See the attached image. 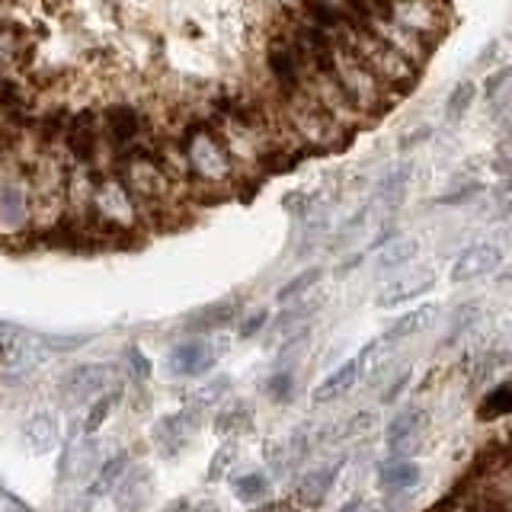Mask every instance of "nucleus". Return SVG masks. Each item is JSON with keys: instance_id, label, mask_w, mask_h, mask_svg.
<instances>
[{"instance_id": "obj_1", "label": "nucleus", "mask_w": 512, "mask_h": 512, "mask_svg": "<svg viewBox=\"0 0 512 512\" xmlns=\"http://www.w3.org/2000/svg\"><path fill=\"white\" fill-rule=\"evenodd\" d=\"M279 106L298 144H311V148H343V141H349L352 135V128L336 122L330 112L314 100V93L308 87H301L298 93L279 96Z\"/></svg>"}, {"instance_id": "obj_2", "label": "nucleus", "mask_w": 512, "mask_h": 512, "mask_svg": "<svg viewBox=\"0 0 512 512\" xmlns=\"http://www.w3.org/2000/svg\"><path fill=\"white\" fill-rule=\"evenodd\" d=\"M333 74L340 80V87L346 90L349 103L356 106L362 116H378L391 103H394V87H388L384 80L368 68V64L352 55L349 48L336 45V61H333Z\"/></svg>"}, {"instance_id": "obj_3", "label": "nucleus", "mask_w": 512, "mask_h": 512, "mask_svg": "<svg viewBox=\"0 0 512 512\" xmlns=\"http://www.w3.org/2000/svg\"><path fill=\"white\" fill-rule=\"evenodd\" d=\"M186 157H189V170L192 180H199L205 186H224L234 180V157L228 151V141H224L221 128H196L189 132V138L183 141Z\"/></svg>"}, {"instance_id": "obj_4", "label": "nucleus", "mask_w": 512, "mask_h": 512, "mask_svg": "<svg viewBox=\"0 0 512 512\" xmlns=\"http://www.w3.org/2000/svg\"><path fill=\"white\" fill-rule=\"evenodd\" d=\"M93 228L103 234H122L128 228H135L141 218V202L135 199V192L128 189L122 180L109 176V180L96 183L93 189V202H90V215Z\"/></svg>"}, {"instance_id": "obj_5", "label": "nucleus", "mask_w": 512, "mask_h": 512, "mask_svg": "<svg viewBox=\"0 0 512 512\" xmlns=\"http://www.w3.org/2000/svg\"><path fill=\"white\" fill-rule=\"evenodd\" d=\"M346 48L352 55H359L368 68H372L384 84L388 87H407L410 80L416 77V64L404 55V52H397L394 45H388L384 39H378L375 32H368V29H356L352 32V39L346 42Z\"/></svg>"}, {"instance_id": "obj_6", "label": "nucleus", "mask_w": 512, "mask_h": 512, "mask_svg": "<svg viewBox=\"0 0 512 512\" xmlns=\"http://www.w3.org/2000/svg\"><path fill=\"white\" fill-rule=\"evenodd\" d=\"M122 183L135 192V199L141 202V212L144 208L164 205L176 186L167 176L164 164H160V157L144 154V151H132L122 160Z\"/></svg>"}, {"instance_id": "obj_7", "label": "nucleus", "mask_w": 512, "mask_h": 512, "mask_svg": "<svg viewBox=\"0 0 512 512\" xmlns=\"http://www.w3.org/2000/svg\"><path fill=\"white\" fill-rule=\"evenodd\" d=\"M266 64H269V77L276 84L279 96L298 93L308 80V64H304L295 39L282 32V36H272L269 48H266Z\"/></svg>"}, {"instance_id": "obj_8", "label": "nucleus", "mask_w": 512, "mask_h": 512, "mask_svg": "<svg viewBox=\"0 0 512 512\" xmlns=\"http://www.w3.org/2000/svg\"><path fill=\"white\" fill-rule=\"evenodd\" d=\"M32 186L16 173L0 176V231L16 237L29 228L32 221Z\"/></svg>"}, {"instance_id": "obj_9", "label": "nucleus", "mask_w": 512, "mask_h": 512, "mask_svg": "<svg viewBox=\"0 0 512 512\" xmlns=\"http://www.w3.org/2000/svg\"><path fill=\"white\" fill-rule=\"evenodd\" d=\"M388 10L397 23H404L413 32H420L423 39L439 36L442 23H445L439 0H388Z\"/></svg>"}, {"instance_id": "obj_10", "label": "nucleus", "mask_w": 512, "mask_h": 512, "mask_svg": "<svg viewBox=\"0 0 512 512\" xmlns=\"http://www.w3.org/2000/svg\"><path fill=\"white\" fill-rule=\"evenodd\" d=\"M503 263V247L493 244V240H480V244H471L468 250H461V256L452 266V282H474L484 279L490 272H496Z\"/></svg>"}, {"instance_id": "obj_11", "label": "nucleus", "mask_w": 512, "mask_h": 512, "mask_svg": "<svg viewBox=\"0 0 512 512\" xmlns=\"http://www.w3.org/2000/svg\"><path fill=\"white\" fill-rule=\"evenodd\" d=\"M116 381V372H112V365H103V362H84L71 368L68 375H64L61 388L71 400H87V397H96L103 394L109 384Z\"/></svg>"}, {"instance_id": "obj_12", "label": "nucleus", "mask_w": 512, "mask_h": 512, "mask_svg": "<svg viewBox=\"0 0 512 512\" xmlns=\"http://www.w3.org/2000/svg\"><path fill=\"white\" fill-rule=\"evenodd\" d=\"M196 426H199L196 407L164 416V420H160V423L154 426V442H157V448H160V455H167V458L180 455L183 448H186V442H189V436L196 432Z\"/></svg>"}, {"instance_id": "obj_13", "label": "nucleus", "mask_w": 512, "mask_h": 512, "mask_svg": "<svg viewBox=\"0 0 512 512\" xmlns=\"http://www.w3.org/2000/svg\"><path fill=\"white\" fill-rule=\"evenodd\" d=\"M42 362V346L29 336H20L10 346L0 349V378L4 381H23L32 375Z\"/></svg>"}, {"instance_id": "obj_14", "label": "nucleus", "mask_w": 512, "mask_h": 512, "mask_svg": "<svg viewBox=\"0 0 512 512\" xmlns=\"http://www.w3.org/2000/svg\"><path fill=\"white\" fill-rule=\"evenodd\" d=\"M432 285H436V276H432L429 269L404 272V276L391 279V282L378 292V308H397V304H404V301H413V298L426 295Z\"/></svg>"}, {"instance_id": "obj_15", "label": "nucleus", "mask_w": 512, "mask_h": 512, "mask_svg": "<svg viewBox=\"0 0 512 512\" xmlns=\"http://www.w3.org/2000/svg\"><path fill=\"white\" fill-rule=\"evenodd\" d=\"M215 346L208 340H186L170 352V372L173 375H202L215 365Z\"/></svg>"}, {"instance_id": "obj_16", "label": "nucleus", "mask_w": 512, "mask_h": 512, "mask_svg": "<svg viewBox=\"0 0 512 512\" xmlns=\"http://www.w3.org/2000/svg\"><path fill=\"white\" fill-rule=\"evenodd\" d=\"M362 378V359L356 356V359H349V362H343L336 372H330L324 381L317 384L314 388V404H333V400H340L343 394H349L352 388H356V381Z\"/></svg>"}, {"instance_id": "obj_17", "label": "nucleus", "mask_w": 512, "mask_h": 512, "mask_svg": "<svg viewBox=\"0 0 512 512\" xmlns=\"http://www.w3.org/2000/svg\"><path fill=\"white\" fill-rule=\"evenodd\" d=\"M93 471H100V448H96L93 439H84L71 445L68 452L61 458V468H58V480H84L90 477Z\"/></svg>"}, {"instance_id": "obj_18", "label": "nucleus", "mask_w": 512, "mask_h": 512, "mask_svg": "<svg viewBox=\"0 0 512 512\" xmlns=\"http://www.w3.org/2000/svg\"><path fill=\"white\" fill-rule=\"evenodd\" d=\"M103 128H106V138H109L112 148H116V151H128L138 141V135H141V119H138L135 109L116 106V109L106 112Z\"/></svg>"}, {"instance_id": "obj_19", "label": "nucleus", "mask_w": 512, "mask_h": 512, "mask_svg": "<svg viewBox=\"0 0 512 512\" xmlns=\"http://www.w3.org/2000/svg\"><path fill=\"white\" fill-rule=\"evenodd\" d=\"M423 432V413L420 410H400L388 423V448L394 455H410L420 445Z\"/></svg>"}, {"instance_id": "obj_20", "label": "nucleus", "mask_w": 512, "mask_h": 512, "mask_svg": "<svg viewBox=\"0 0 512 512\" xmlns=\"http://www.w3.org/2000/svg\"><path fill=\"white\" fill-rule=\"evenodd\" d=\"M439 320V308L436 304H420V308H413L407 314H400L394 324L384 333V340L388 343H400V340H410L416 333H426L432 324Z\"/></svg>"}, {"instance_id": "obj_21", "label": "nucleus", "mask_w": 512, "mask_h": 512, "mask_svg": "<svg viewBox=\"0 0 512 512\" xmlns=\"http://www.w3.org/2000/svg\"><path fill=\"white\" fill-rule=\"evenodd\" d=\"M23 442H26L29 452H36V455L52 452V448L61 442L58 420H55L52 413H39V416H32V420L23 426Z\"/></svg>"}, {"instance_id": "obj_22", "label": "nucleus", "mask_w": 512, "mask_h": 512, "mask_svg": "<svg viewBox=\"0 0 512 512\" xmlns=\"http://www.w3.org/2000/svg\"><path fill=\"white\" fill-rule=\"evenodd\" d=\"M64 144L77 160H90L96 151H100V132H96V122L90 116H77L68 132H64Z\"/></svg>"}, {"instance_id": "obj_23", "label": "nucleus", "mask_w": 512, "mask_h": 512, "mask_svg": "<svg viewBox=\"0 0 512 512\" xmlns=\"http://www.w3.org/2000/svg\"><path fill=\"white\" fill-rule=\"evenodd\" d=\"M340 468H343V461H333V464H327V468H314V471L304 474V477H301V484H298L301 503L314 506V503L324 500V496L330 493V487H333L336 474H340Z\"/></svg>"}, {"instance_id": "obj_24", "label": "nucleus", "mask_w": 512, "mask_h": 512, "mask_svg": "<svg viewBox=\"0 0 512 512\" xmlns=\"http://www.w3.org/2000/svg\"><path fill=\"white\" fill-rule=\"evenodd\" d=\"M240 311V304L237 301H218V304H208V308L196 311L189 317V327L192 330H221V327H228L231 320L237 317Z\"/></svg>"}, {"instance_id": "obj_25", "label": "nucleus", "mask_w": 512, "mask_h": 512, "mask_svg": "<svg viewBox=\"0 0 512 512\" xmlns=\"http://www.w3.org/2000/svg\"><path fill=\"white\" fill-rule=\"evenodd\" d=\"M416 250H420V244H416L413 237H391L378 253V269L381 272H397L400 266H407L413 260Z\"/></svg>"}, {"instance_id": "obj_26", "label": "nucleus", "mask_w": 512, "mask_h": 512, "mask_svg": "<svg viewBox=\"0 0 512 512\" xmlns=\"http://www.w3.org/2000/svg\"><path fill=\"white\" fill-rule=\"evenodd\" d=\"M128 458L125 452L119 455H112L109 461L100 464V471H96L93 477V487H90V496H103V493H116V487L122 484V474L128 471Z\"/></svg>"}, {"instance_id": "obj_27", "label": "nucleus", "mask_w": 512, "mask_h": 512, "mask_svg": "<svg viewBox=\"0 0 512 512\" xmlns=\"http://www.w3.org/2000/svg\"><path fill=\"white\" fill-rule=\"evenodd\" d=\"M420 480V468L413 461H388L381 468V487H388L391 493L410 490Z\"/></svg>"}, {"instance_id": "obj_28", "label": "nucleus", "mask_w": 512, "mask_h": 512, "mask_svg": "<svg viewBox=\"0 0 512 512\" xmlns=\"http://www.w3.org/2000/svg\"><path fill=\"white\" fill-rule=\"evenodd\" d=\"M407 186H410V167H397V170H391L381 180L378 199L388 205V208H397L400 202H404V196H407Z\"/></svg>"}, {"instance_id": "obj_29", "label": "nucleus", "mask_w": 512, "mask_h": 512, "mask_svg": "<svg viewBox=\"0 0 512 512\" xmlns=\"http://www.w3.org/2000/svg\"><path fill=\"white\" fill-rule=\"evenodd\" d=\"M474 96H477V90H474L471 80H461V84H455V90L448 93V100H445V119L448 122H461L471 112Z\"/></svg>"}, {"instance_id": "obj_30", "label": "nucleus", "mask_w": 512, "mask_h": 512, "mask_svg": "<svg viewBox=\"0 0 512 512\" xmlns=\"http://www.w3.org/2000/svg\"><path fill=\"white\" fill-rule=\"evenodd\" d=\"M320 276H324V272H320L317 266L314 269H304V272H298V276H292V279H288L282 288H279V301L282 304H292V301H298L301 295H308L311 292V288L320 282Z\"/></svg>"}, {"instance_id": "obj_31", "label": "nucleus", "mask_w": 512, "mask_h": 512, "mask_svg": "<svg viewBox=\"0 0 512 512\" xmlns=\"http://www.w3.org/2000/svg\"><path fill=\"white\" fill-rule=\"evenodd\" d=\"M490 119L503 135L512 132V80L490 96Z\"/></svg>"}, {"instance_id": "obj_32", "label": "nucleus", "mask_w": 512, "mask_h": 512, "mask_svg": "<svg viewBox=\"0 0 512 512\" xmlns=\"http://www.w3.org/2000/svg\"><path fill=\"white\" fill-rule=\"evenodd\" d=\"M512 413V381L500 384L496 391H490L484 397V404H480V420H496V416H506Z\"/></svg>"}, {"instance_id": "obj_33", "label": "nucleus", "mask_w": 512, "mask_h": 512, "mask_svg": "<svg viewBox=\"0 0 512 512\" xmlns=\"http://www.w3.org/2000/svg\"><path fill=\"white\" fill-rule=\"evenodd\" d=\"M484 189H487L484 180H474V176L468 180V176H461V180H455L452 186H445V192L439 196V202H442V205H461V202L477 199Z\"/></svg>"}, {"instance_id": "obj_34", "label": "nucleus", "mask_w": 512, "mask_h": 512, "mask_svg": "<svg viewBox=\"0 0 512 512\" xmlns=\"http://www.w3.org/2000/svg\"><path fill=\"white\" fill-rule=\"evenodd\" d=\"M215 429L221 436H240L244 429H250V410L244 404H237L231 410H221L218 420H215Z\"/></svg>"}, {"instance_id": "obj_35", "label": "nucleus", "mask_w": 512, "mask_h": 512, "mask_svg": "<svg viewBox=\"0 0 512 512\" xmlns=\"http://www.w3.org/2000/svg\"><path fill=\"white\" fill-rule=\"evenodd\" d=\"M266 490H269L266 474H244V477H237V480H234V496H237V500H244V503L263 500Z\"/></svg>"}, {"instance_id": "obj_36", "label": "nucleus", "mask_w": 512, "mask_h": 512, "mask_svg": "<svg viewBox=\"0 0 512 512\" xmlns=\"http://www.w3.org/2000/svg\"><path fill=\"white\" fill-rule=\"evenodd\" d=\"M228 388H231V381L228 378H215V381H208V384H202V388L192 394L189 400H192V407H212V404H218V400L228 394Z\"/></svg>"}, {"instance_id": "obj_37", "label": "nucleus", "mask_w": 512, "mask_h": 512, "mask_svg": "<svg viewBox=\"0 0 512 512\" xmlns=\"http://www.w3.org/2000/svg\"><path fill=\"white\" fill-rule=\"evenodd\" d=\"M116 400H119V394L112 391V394H106V397H100L96 404L90 407V413H87V420H84V432L90 436V432H96L103 423H106V416L112 413V407H116Z\"/></svg>"}, {"instance_id": "obj_38", "label": "nucleus", "mask_w": 512, "mask_h": 512, "mask_svg": "<svg viewBox=\"0 0 512 512\" xmlns=\"http://www.w3.org/2000/svg\"><path fill=\"white\" fill-rule=\"evenodd\" d=\"M266 394L272 400H285L288 394H292V372H279V375H272L269 384H266Z\"/></svg>"}, {"instance_id": "obj_39", "label": "nucleus", "mask_w": 512, "mask_h": 512, "mask_svg": "<svg viewBox=\"0 0 512 512\" xmlns=\"http://www.w3.org/2000/svg\"><path fill=\"white\" fill-rule=\"evenodd\" d=\"M493 170L503 176V180H512V141H506L493 157Z\"/></svg>"}, {"instance_id": "obj_40", "label": "nucleus", "mask_w": 512, "mask_h": 512, "mask_svg": "<svg viewBox=\"0 0 512 512\" xmlns=\"http://www.w3.org/2000/svg\"><path fill=\"white\" fill-rule=\"evenodd\" d=\"M128 368H132V375L138 378V381H144V378H148L151 375V362L148 359H144V352L141 349H128Z\"/></svg>"}, {"instance_id": "obj_41", "label": "nucleus", "mask_w": 512, "mask_h": 512, "mask_svg": "<svg viewBox=\"0 0 512 512\" xmlns=\"http://www.w3.org/2000/svg\"><path fill=\"white\" fill-rule=\"evenodd\" d=\"M0 512H32V506L23 503L20 496H13V493L4 487V480H0Z\"/></svg>"}, {"instance_id": "obj_42", "label": "nucleus", "mask_w": 512, "mask_h": 512, "mask_svg": "<svg viewBox=\"0 0 512 512\" xmlns=\"http://www.w3.org/2000/svg\"><path fill=\"white\" fill-rule=\"evenodd\" d=\"M407 381H410V372H407V368H404V372H397L394 381H388V388L381 391V400H384V404H394V400L400 397V391L407 388Z\"/></svg>"}, {"instance_id": "obj_43", "label": "nucleus", "mask_w": 512, "mask_h": 512, "mask_svg": "<svg viewBox=\"0 0 512 512\" xmlns=\"http://www.w3.org/2000/svg\"><path fill=\"white\" fill-rule=\"evenodd\" d=\"M375 426V413H356V416H352V420L346 423V436H362V432H368V429H372Z\"/></svg>"}, {"instance_id": "obj_44", "label": "nucleus", "mask_w": 512, "mask_h": 512, "mask_svg": "<svg viewBox=\"0 0 512 512\" xmlns=\"http://www.w3.org/2000/svg\"><path fill=\"white\" fill-rule=\"evenodd\" d=\"M231 458H234V448H221V452L215 455V461H212V468H208V477H212V480H221L224 471L231 468Z\"/></svg>"}, {"instance_id": "obj_45", "label": "nucleus", "mask_w": 512, "mask_h": 512, "mask_svg": "<svg viewBox=\"0 0 512 512\" xmlns=\"http://www.w3.org/2000/svg\"><path fill=\"white\" fill-rule=\"evenodd\" d=\"M266 311H256L253 317H247L244 320V327H240V336H253V333H260L263 327H266Z\"/></svg>"}, {"instance_id": "obj_46", "label": "nucleus", "mask_w": 512, "mask_h": 512, "mask_svg": "<svg viewBox=\"0 0 512 512\" xmlns=\"http://www.w3.org/2000/svg\"><path fill=\"white\" fill-rule=\"evenodd\" d=\"M439 512H493V509L480 506V503H468V500H452V503H445Z\"/></svg>"}, {"instance_id": "obj_47", "label": "nucleus", "mask_w": 512, "mask_h": 512, "mask_svg": "<svg viewBox=\"0 0 512 512\" xmlns=\"http://www.w3.org/2000/svg\"><path fill=\"white\" fill-rule=\"evenodd\" d=\"M509 80H512V68H503L500 74H490V77H487V96H493L500 87H506Z\"/></svg>"}, {"instance_id": "obj_48", "label": "nucleus", "mask_w": 512, "mask_h": 512, "mask_svg": "<svg viewBox=\"0 0 512 512\" xmlns=\"http://www.w3.org/2000/svg\"><path fill=\"white\" fill-rule=\"evenodd\" d=\"M250 512H295V503L292 500H279V503H266V506H256Z\"/></svg>"}, {"instance_id": "obj_49", "label": "nucleus", "mask_w": 512, "mask_h": 512, "mask_svg": "<svg viewBox=\"0 0 512 512\" xmlns=\"http://www.w3.org/2000/svg\"><path fill=\"white\" fill-rule=\"evenodd\" d=\"M189 512H221V506L212 503V500H205V503H199V506H192Z\"/></svg>"}, {"instance_id": "obj_50", "label": "nucleus", "mask_w": 512, "mask_h": 512, "mask_svg": "<svg viewBox=\"0 0 512 512\" xmlns=\"http://www.w3.org/2000/svg\"><path fill=\"white\" fill-rule=\"evenodd\" d=\"M336 512H362V500H349L346 506H340Z\"/></svg>"}, {"instance_id": "obj_51", "label": "nucleus", "mask_w": 512, "mask_h": 512, "mask_svg": "<svg viewBox=\"0 0 512 512\" xmlns=\"http://www.w3.org/2000/svg\"><path fill=\"white\" fill-rule=\"evenodd\" d=\"M167 512H189V503L186 500H176V503L167 506Z\"/></svg>"}, {"instance_id": "obj_52", "label": "nucleus", "mask_w": 512, "mask_h": 512, "mask_svg": "<svg viewBox=\"0 0 512 512\" xmlns=\"http://www.w3.org/2000/svg\"><path fill=\"white\" fill-rule=\"evenodd\" d=\"M122 512H138V506H128V509L122 506Z\"/></svg>"}, {"instance_id": "obj_53", "label": "nucleus", "mask_w": 512, "mask_h": 512, "mask_svg": "<svg viewBox=\"0 0 512 512\" xmlns=\"http://www.w3.org/2000/svg\"><path fill=\"white\" fill-rule=\"evenodd\" d=\"M503 279H512V266H509V272H506V276Z\"/></svg>"}, {"instance_id": "obj_54", "label": "nucleus", "mask_w": 512, "mask_h": 512, "mask_svg": "<svg viewBox=\"0 0 512 512\" xmlns=\"http://www.w3.org/2000/svg\"><path fill=\"white\" fill-rule=\"evenodd\" d=\"M362 512H365V509H362ZM368 512H378V509H368Z\"/></svg>"}]
</instances>
